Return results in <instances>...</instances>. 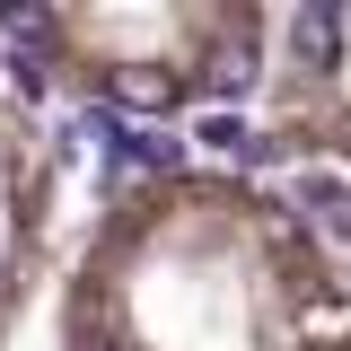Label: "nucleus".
Instances as JSON below:
<instances>
[{"instance_id": "obj_1", "label": "nucleus", "mask_w": 351, "mask_h": 351, "mask_svg": "<svg viewBox=\"0 0 351 351\" xmlns=\"http://www.w3.org/2000/svg\"><path fill=\"white\" fill-rule=\"evenodd\" d=\"M62 351H351L334 237L237 167L123 176L62 263Z\"/></svg>"}, {"instance_id": "obj_3", "label": "nucleus", "mask_w": 351, "mask_h": 351, "mask_svg": "<svg viewBox=\"0 0 351 351\" xmlns=\"http://www.w3.org/2000/svg\"><path fill=\"white\" fill-rule=\"evenodd\" d=\"M53 219H62V149L44 114L0 80V351H18V325L53 272Z\"/></svg>"}, {"instance_id": "obj_2", "label": "nucleus", "mask_w": 351, "mask_h": 351, "mask_svg": "<svg viewBox=\"0 0 351 351\" xmlns=\"http://www.w3.org/2000/svg\"><path fill=\"white\" fill-rule=\"evenodd\" d=\"M255 9H53L27 18L36 62L62 88H80L97 106H132V114H167V106H202L219 88H237L263 53Z\"/></svg>"}]
</instances>
